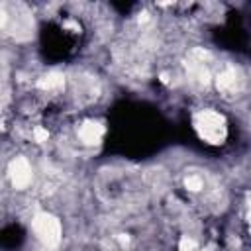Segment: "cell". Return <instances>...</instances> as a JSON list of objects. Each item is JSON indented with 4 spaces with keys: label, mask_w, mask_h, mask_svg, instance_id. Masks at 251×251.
I'll use <instances>...</instances> for the list:
<instances>
[{
    "label": "cell",
    "mask_w": 251,
    "mask_h": 251,
    "mask_svg": "<svg viewBox=\"0 0 251 251\" xmlns=\"http://www.w3.org/2000/svg\"><path fill=\"white\" fill-rule=\"evenodd\" d=\"M194 127H196L200 139H204L208 143H214V145L222 143L226 139V131H227L224 116L216 110H210V108L200 110L194 116Z\"/></svg>",
    "instance_id": "6da1fadb"
},
{
    "label": "cell",
    "mask_w": 251,
    "mask_h": 251,
    "mask_svg": "<svg viewBox=\"0 0 251 251\" xmlns=\"http://www.w3.org/2000/svg\"><path fill=\"white\" fill-rule=\"evenodd\" d=\"M31 227H33L35 237L45 247H57L61 243V222L55 216H51L47 212H39L33 216Z\"/></svg>",
    "instance_id": "7a4b0ae2"
},
{
    "label": "cell",
    "mask_w": 251,
    "mask_h": 251,
    "mask_svg": "<svg viewBox=\"0 0 251 251\" xmlns=\"http://www.w3.org/2000/svg\"><path fill=\"white\" fill-rule=\"evenodd\" d=\"M8 175L12 178V184L16 188H20V190L22 188H27L29 182H31V176H33L31 165H29V161L25 157H16L10 163V167H8Z\"/></svg>",
    "instance_id": "3957f363"
},
{
    "label": "cell",
    "mask_w": 251,
    "mask_h": 251,
    "mask_svg": "<svg viewBox=\"0 0 251 251\" xmlns=\"http://www.w3.org/2000/svg\"><path fill=\"white\" fill-rule=\"evenodd\" d=\"M241 84H243V78H241L239 71L233 69V67H226L224 71H220L216 75V88L220 92H224V94L237 92L241 88Z\"/></svg>",
    "instance_id": "277c9868"
},
{
    "label": "cell",
    "mask_w": 251,
    "mask_h": 251,
    "mask_svg": "<svg viewBox=\"0 0 251 251\" xmlns=\"http://www.w3.org/2000/svg\"><path fill=\"white\" fill-rule=\"evenodd\" d=\"M104 131H106V129H104V126H102L100 122L88 120V122L80 124L76 135H78V139H80L84 145H96V143H100Z\"/></svg>",
    "instance_id": "5b68a950"
},
{
    "label": "cell",
    "mask_w": 251,
    "mask_h": 251,
    "mask_svg": "<svg viewBox=\"0 0 251 251\" xmlns=\"http://www.w3.org/2000/svg\"><path fill=\"white\" fill-rule=\"evenodd\" d=\"M63 86H65V75L57 71H51L37 80V88L43 92H59L63 90Z\"/></svg>",
    "instance_id": "8992f818"
},
{
    "label": "cell",
    "mask_w": 251,
    "mask_h": 251,
    "mask_svg": "<svg viewBox=\"0 0 251 251\" xmlns=\"http://www.w3.org/2000/svg\"><path fill=\"white\" fill-rule=\"evenodd\" d=\"M184 186L188 192H200V190H204V178L200 175H188L184 178Z\"/></svg>",
    "instance_id": "52a82bcc"
},
{
    "label": "cell",
    "mask_w": 251,
    "mask_h": 251,
    "mask_svg": "<svg viewBox=\"0 0 251 251\" xmlns=\"http://www.w3.org/2000/svg\"><path fill=\"white\" fill-rule=\"evenodd\" d=\"M178 249L180 251H196L198 249V241L192 235H182L178 241Z\"/></svg>",
    "instance_id": "ba28073f"
},
{
    "label": "cell",
    "mask_w": 251,
    "mask_h": 251,
    "mask_svg": "<svg viewBox=\"0 0 251 251\" xmlns=\"http://www.w3.org/2000/svg\"><path fill=\"white\" fill-rule=\"evenodd\" d=\"M31 137H33V141L43 143V141H47L49 131H47V127H43V126H35V127H33V131H31Z\"/></svg>",
    "instance_id": "9c48e42d"
}]
</instances>
